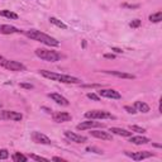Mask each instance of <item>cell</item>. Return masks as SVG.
<instances>
[{"instance_id":"obj_30","label":"cell","mask_w":162,"mask_h":162,"mask_svg":"<svg viewBox=\"0 0 162 162\" xmlns=\"http://www.w3.org/2000/svg\"><path fill=\"white\" fill-rule=\"evenodd\" d=\"M31 158L32 160H36V161H48L47 158H45V157H41V156H36V154H31Z\"/></svg>"},{"instance_id":"obj_20","label":"cell","mask_w":162,"mask_h":162,"mask_svg":"<svg viewBox=\"0 0 162 162\" xmlns=\"http://www.w3.org/2000/svg\"><path fill=\"white\" fill-rule=\"evenodd\" d=\"M12 160L14 161V162H27L28 161V158L24 156V154H22L20 152H15L12 156Z\"/></svg>"},{"instance_id":"obj_16","label":"cell","mask_w":162,"mask_h":162,"mask_svg":"<svg viewBox=\"0 0 162 162\" xmlns=\"http://www.w3.org/2000/svg\"><path fill=\"white\" fill-rule=\"evenodd\" d=\"M109 132H111L113 134L122 136V137H131L132 136V132L123 129V128H117V127H111V128H109Z\"/></svg>"},{"instance_id":"obj_27","label":"cell","mask_w":162,"mask_h":162,"mask_svg":"<svg viewBox=\"0 0 162 162\" xmlns=\"http://www.w3.org/2000/svg\"><path fill=\"white\" fill-rule=\"evenodd\" d=\"M88 98H89V99H91V100H95V101H99L100 100V96L94 94V93H89L88 94Z\"/></svg>"},{"instance_id":"obj_11","label":"cell","mask_w":162,"mask_h":162,"mask_svg":"<svg viewBox=\"0 0 162 162\" xmlns=\"http://www.w3.org/2000/svg\"><path fill=\"white\" fill-rule=\"evenodd\" d=\"M99 95L103 98H109V99H122V95L113 89H103L99 91Z\"/></svg>"},{"instance_id":"obj_5","label":"cell","mask_w":162,"mask_h":162,"mask_svg":"<svg viewBox=\"0 0 162 162\" xmlns=\"http://www.w3.org/2000/svg\"><path fill=\"white\" fill-rule=\"evenodd\" d=\"M2 63V66L6 70H9V71H24L25 70V66L23 63H20L18 61H13V60H3L0 61Z\"/></svg>"},{"instance_id":"obj_9","label":"cell","mask_w":162,"mask_h":162,"mask_svg":"<svg viewBox=\"0 0 162 162\" xmlns=\"http://www.w3.org/2000/svg\"><path fill=\"white\" fill-rule=\"evenodd\" d=\"M125 154L127 156H129L132 160H134V161H142V160H146V158H150V157L154 156V153L148 152V151H141V152H134V153H129L128 151H127Z\"/></svg>"},{"instance_id":"obj_3","label":"cell","mask_w":162,"mask_h":162,"mask_svg":"<svg viewBox=\"0 0 162 162\" xmlns=\"http://www.w3.org/2000/svg\"><path fill=\"white\" fill-rule=\"evenodd\" d=\"M37 57H39L41 60H45V61H48V62H57L62 58V55L56 52V51H52V50H46V48H37L34 51Z\"/></svg>"},{"instance_id":"obj_12","label":"cell","mask_w":162,"mask_h":162,"mask_svg":"<svg viewBox=\"0 0 162 162\" xmlns=\"http://www.w3.org/2000/svg\"><path fill=\"white\" fill-rule=\"evenodd\" d=\"M65 136L71 141V142H75V143H84V142H86V137H84V136H80V134H76V133L74 132H70V131H66L65 132Z\"/></svg>"},{"instance_id":"obj_17","label":"cell","mask_w":162,"mask_h":162,"mask_svg":"<svg viewBox=\"0 0 162 162\" xmlns=\"http://www.w3.org/2000/svg\"><path fill=\"white\" fill-rule=\"evenodd\" d=\"M105 74H109V75H113L115 77H119V79H134V75L132 74H127V72H121V71H104Z\"/></svg>"},{"instance_id":"obj_32","label":"cell","mask_w":162,"mask_h":162,"mask_svg":"<svg viewBox=\"0 0 162 162\" xmlns=\"http://www.w3.org/2000/svg\"><path fill=\"white\" fill-rule=\"evenodd\" d=\"M104 57H105V58H108V60H114V58H115V56L113 55V53H107V55H104Z\"/></svg>"},{"instance_id":"obj_25","label":"cell","mask_w":162,"mask_h":162,"mask_svg":"<svg viewBox=\"0 0 162 162\" xmlns=\"http://www.w3.org/2000/svg\"><path fill=\"white\" fill-rule=\"evenodd\" d=\"M9 157V152L6 150H0V160H6Z\"/></svg>"},{"instance_id":"obj_19","label":"cell","mask_w":162,"mask_h":162,"mask_svg":"<svg viewBox=\"0 0 162 162\" xmlns=\"http://www.w3.org/2000/svg\"><path fill=\"white\" fill-rule=\"evenodd\" d=\"M134 108L137 109V111H141V113H148L150 111V107L143 101H136Z\"/></svg>"},{"instance_id":"obj_7","label":"cell","mask_w":162,"mask_h":162,"mask_svg":"<svg viewBox=\"0 0 162 162\" xmlns=\"http://www.w3.org/2000/svg\"><path fill=\"white\" fill-rule=\"evenodd\" d=\"M105 124H103L101 122H94V119L88 122H82L80 124H77L76 129L77 131H85V129H91V128H104Z\"/></svg>"},{"instance_id":"obj_36","label":"cell","mask_w":162,"mask_h":162,"mask_svg":"<svg viewBox=\"0 0 162 162\" xmlns=\"http://www.w3.org/2000/svg\"><path fill=\"white\" fill-rule=\"evenodd\" d=\"M123 6H125V8H138L139 5H127V4H124Z\"/></svg>"},{"instance_id":"obj_18","label":"cell","mask_w":162,"mask_h":162,"mask_svg":"<svg viewBox=\"0 0 162 162\" xmlns=\"http://www.w3.org/2000/svg\"><path fill=\"white\" fill-rule=\"evenodd\" d=\"M129 142L133 144H147V143H150V139L147 137H142V136H136V137L131 136Z\"/></svg>"},{"instance_id":"obj_8","label":"cell","mask_w":162,"mask_h":162,"mask_svg":"<svg viewBox=\"0 0 162 162\" xmlns=\"http://www.w3.org/2000/svg\"><path fill=\"white\" fill-rule=\"evenodd\" d=\"M32 139H33L36 143H39V144H46V146L52 144V141L48 138L46 134L41 133V132H33V133H32Z\"/></svg>"},{"instance_id":"obj_34","label":"cell","mask_w":162,"mask_h":162,"mask_svg":"<svg viewBox=\"0 0 162 162\" xmlns=\"http://www.w3.org/2000/svg\"><path fill=\"white\" fill-rule=\"evenodd\" d=\"M52 160H53V161H60V162H65V160H63V158H61V157H53Z\"/></svg>"},{"instance_id":"obj_28","label":"cell","mask_w":162,"mask_h":162,"mask_svg":"<svg viewBox=\"0 0 162 162\" xmlns=\"http://www.w3.org/2000/svg\"><path fill=\"white\" fill-rule=\"evenodd\" d=\"M124 109L129 113V114H136L137 113V109L134 107H129V105H127V107H124Z\"/></svg>"},{"instance_id":"obj_14","label":"cell","mask_w":162,"mask_h":162,"mask_svg":"<svg viewBox=\"0 0 162 162\" xmlns=\"http://www.w3.org/2000/svg\"><path fill=\"white\" fill-rule=\"evenodd\" d=\"M20 31L18 28L9 25V24H0V33L2 34H13V33H19Z\"/></svg>"},{"instance_id":"obj_24","label":"cell","mask_w":162,"mask_h":162,"mask_svg":"<svg viewBox=\"0 0 162 162\" xmlns=\"http://www.w3.org/2000/svg\"><path fill=\"white\" fill-rule=\"evenodd\" d=\"M129 129L133 132H137V133H144L146 129L142 128V127H138V125H129Z\"/></svg>"},{"instance_id":"obj_38","label":"cell","mask_w":162,"mask_h":162,"mask_svg":"<svg viewBox=\"0 0 162 162\" xmlns=\"http://www.w3.org/2000/svg\"><path fill=\"white\" fill-rule=\"evenodd\" d=\"M2 107H3V103H2V101H0V108H2Z\"/></svg>"},{"instance_id":"obj_23","label":"cell","mask_w":162,"mask_h":162,"mask_svg":"<svg viewBox=\"0 0 162 162\" xmlns=\"http://www.w3.org/2000/svg\"><path fill=\"white\" fill-rule=\"evenodd\" d=\"M150 20L153 23H158L162 20V12H157V13H153L150 15Z\"/></svg>"},{"instance_id":"obj_15","label":"cell","mask_w":162,"mask_h":162,"mask_svg":"<svg viewBox=\"0 0 162 162\" xmlns=\"http://www.w3.org/2000/svg\"><path fill=\"white\" fill-rule=\"evenodd\" d=\"M50 98H51V99H52L53 101H56V103L60 104V105H63V107H67V105L70 104L66 98H63V96L60 95V94H56V93L50 94Z\"/></svg>"},{"instance_id":"obj_29","label":"cell","mask_w":162,"mask_h":162,"mask_svg":"<svg viewBox=\"0 0 162 162\" xmlns=\"http://www.w3.org/2000/svg\"><path fill=\"white\" fill-rule=\"evenodd\" d=\"M129 25H131V28H138V27L141 25V20H139V19H134V20H132Z\"/></svg>"},{"instance_id":"obj_35","label":"cell","mask_w":162,"mask_h":162,"mask_svg":"<svg viewBox=\"0 0 162 162\" xmlns=\"http://www.w3.org/2000/svg\"><path fill=\"white\" fill-rule=\"evenodd\" d=\"M100 85H98V84H95V85H84V88H99Z\"/></svg>"},{"instance_id":"obj_22","label":"cell","mask_w":162,"mask_h":162,"mask_svg":"<svg viewBox=\"0 0 162 162\" xmlns=\"http://www.w3.org/2000/svg\"><path fill=\"white\" fill-rule=\"evenodd\" d=\"M50 22H51L52 24H55L56 27H58V28H62V29H67V25H66L65 23H62L61 20H58L57 18H55V17H51V18H50Z\"/></svg>"},{"instance_id":"obj_21","label":"cell","mask_w":162,"mask_h":162,"mask_svg":"<svg viewBox=\"0 0 162 162\" xmlns=\"http://www.w3.org/2000/svg\"><path fill=\"white\" fill-rule=\"evenodd\" d=\"M0 15L5 17V18H9V19H18V14L13 13L10 10H0Z\"/></svg>"},{"instance_id":"obj_26","label":"cell","mask_w":162,"mask_h":162,"mask_svg":"<svg viewBox=\"0 0 162 162\" xmlns=\"http://www.w3.org/2000/svg\"><path fill=\"white\" fill-rule=\"evenodd\" d=\"M86 151L88 152H94V153H98V154H103V151L99 150V148H95V147H88Z\"/></svg>"},{"instance_id":"obj_37","label":"cell","mask_w":162,"mask_h":162,"mask_svg":"<svg viewBox=\"0 0 162 162\" xmlns=\"http://www.w3.org/2000/svg\"><path fill=\"white\" fill-rule=\"evenodd\" d=\"M4 58H3V56H0V61H3Z\"/></svg>"},{"instance_id":"obj_4","label":"cell","mask_w":162,"mask_h":162,"mask_svg":"<svg viewBox=\"0 0 162 162\" xmlns=\"http://www.w3.org/2000/svg\"><path fill=\"white\" fill-rule=\"evenodd\" d=\"M85 117L89 119H115V117L105 110H90L85 113Z\"/></svg>"},{"instance_id":"obj_33","label":"cell","mask_w":162,"mask_h":162,"mask_svg":"<svg viewBox=\"0 0 162 162\" xmlns=\"http://www.w3.org/2000/svg\"><path fill=\"white\" fill-rule=\"evenodd\" d=\"M111 51H114V52H117V53H122V52H123L122 48H117V47H111Z\"/></svg>"},{"instance_id":"obj_6","label":"cell","mask_w":162,"mask_h":162,"mask_svg":"<svg viewBox=\"0 0 162 162\" xmlns=\"http://www.w3.org/2000/svg\"><path fill=\"white\" fill-rule=\"evenodd\" d=\"M0 119L4 121H14V122H19L23 119V115L18 111H13V110H2L0 111Z\"/></svg>"},{"instance_id":"obj_10","label":"cell","mask_w":162,"mask_h":162,"mask_svg":"<svg viewBox=\"0 0 162 162\" xmlns=\"http://www.w3.org/2000/svg\"><path fill=\"white\" fill-rule=\"evenodd\" d=\"M52 119L53 122L56 123H63V122H68L71 121L72 117L70 113H66V111H57V113H53L52 114Z\"/></svg>"},{"instance_id":"obj_13","label":"cell","mask_w":162,"mask_h":162,"mask_svg":"<svg viewBox=\"0 0 162 162\" xmlns=\"http://www.w3.org/2000/svg\"><path fill=\"white\" fill-rule=\"evenodd\" d=\"M90 134L95 137V138H99V139H103V141H111L113 137L110 133L108 132H104V131H91Z\"/></svg>"},{"instance_id":"obj_2","label":"cell","mask_w":162,"mask_h":162,"mask_svg":"<svg viewBox=\"0 0 162 162\" xmlns=\"http://www.w3.org/2000/svg\"><path fill=\"white\" fill-rule=\"evenodd\" d=\"M39 74L46 77V79H50L52 81H58V82H63V84H80L81 80L77 79V77L70 76V75H61L57 72H52V71H47V70H41Z\"/></svg>"},{"instance_id":"obj_31","label":"cell","mask_w":162,"mask_h":162,"mask_svg":"<svg viewBox=\"0 0 162 162\" xmlns=\"http://www.w3.org/2000/svg\"><path fill=\"white\" fill-rule=\"evenodd\" d=\"M19 86L23 88V89H28V90H32V89H33V85H32V84H19Z\"/></svg>"},{"instance_id":"obj_1","label":"cell","mask_w":162,"mask_h":162,"mask_svg":"<svg viewBox=\"0 0 162 162\" xmlns=\"http://www.w3.org/2000/svg\"><path fill=\"white\" fill-rule=\"evenodd\" d=\"M25 36L28 38H31L33 41H37V42H41L43 45H47V46H51V47H57L60 46V42L57 39H55L53 37L48 36V34L41 32V31H36V29H31V31H27L25 32Z\"/></svg>"}]
</instances>
